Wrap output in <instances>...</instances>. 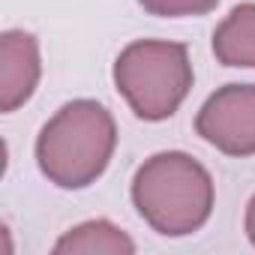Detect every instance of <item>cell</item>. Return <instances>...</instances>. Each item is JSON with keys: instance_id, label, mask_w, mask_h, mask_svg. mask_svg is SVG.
Instances as JSON below:
<instances>
[{"instance_id": "cell-1", "label": "cell", "mask_w": 255, "mask_h": 255, "mask_svg": "<svg viewBox=\"0 0 255 255\" xmlns=\"http://www.w3.org/2000/svg\"><path fill=\"white\" fill-rule=\"evenodd\" d=\"M117 126L105 105L75 99L63 105L36 138L39 171L60 189L90 186L111 162Z\"/></svg>"}, {"instance_id": "cell-2", "label": "cell", "mask_w": 255, "mask_h": 255, "mask_svg": "<svg viewBox=\"0 0 255 255\" xmlns=\"http://www.w3.org/2000/svg\"><path fill=\"white\" fill-rule=\"evenodd\" d=\"M132 204L156 234L183 237L210 219L213 180L207 168L186 153H156L135 171Z\"/></svg>"}, {"instance_id": "cell-3", "label": "cell", "mask_w": 255, "mask_h": 255, "mask_svg": "<svg viewBox=\"0 0 255 255\" xmlns=\"http://www.w3.org/2000/svg\"><path fill=\"white\" fill-rule=\"evenodd\" d=\"M114 84L141 120L171 117L192 87L189 51L180 42L138 39L114 60Z\"/></svg>"}, {"instance_id": "cell-4", "label": "cell", "mask_w": 255, "mask_h": 255, "mask_svg": "<svg viewBox=\"0 0 255 255\" xmlns=\"http://www.w3.org/2000/svg\"><path fill=\"white\" fill-rule=\"evenodd\" d=\"M195 132L225 156L255 153V84H225L198 111Z\"/></svg>"}, {"instance_id": "cell-5", "label": "cell", "mask_w": 255, "mask_h": 255, "mask_svg": "<svg viewBox=\"0 0 255 255\" xmlns=\"http://www.w3.org/2000/svg\"><path fill=\"white\" fill-rule=\"evenodd\" d=\"M39 42L33 33L6 30L0 36V111L24 105L39 84Z\"/></svg>"}, {"instance_id": "cell-6", "label": "cell", "mask_w": 255, "mask_h": 255, "mask_svg": "<svg viewBox=\"0 0 255 255\" xmlns=\"http://www.w3.org/2000/svg\"><path fill=\"white\" fill-rule=\"evenodd\" d=\"M213 54L222 66L255 69V3L234 6L213 30Z\"/></svg>"}, {"instance_id": "cell-7", "label": "cell", "mask_w": 255, "mask_h": 255, "mask_svg": "<svg viewBox=\"0 0 255 255\" xmlns=\"http://www.w3.org/2000/svg\"><path fill=\"white\" fill-rule=\"evenodd\" d=\"M57 255H132L135 243L117 225L105 219H90L72 231H66L54 243Z\"/></svg>"}, {"instance_id": "cell-8", "label": "cell", "mask_w": 255, "mask_h": 255, "mask_svg": "<svg viewBox=\"0 0 255 255\" xmlns=\"http://www.w3.org/2000/svg\"><path fill=\"white\" fill-rule=\"evenodd\" d=\"M138 3L159 18H183V15H204L219 0H138Z\"/></svg>"}, {"instance_id": "cell-9", "label": "cell", "mask_w": 255, "mask_h": 255, "mask_svg": "<svg viewBox=\"0 0 255 255\" xmlns=\"http://www.w3.org/2000/svg\"><path fill=\"white\" fill-rule=\"evenodd\" d=\"M246 234H249V240L255 246V195H252V201L246 207Z\"/></svg>"}]
</instances>
